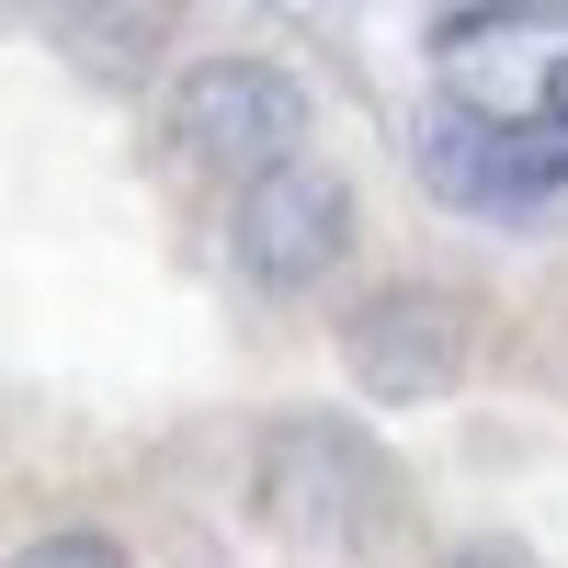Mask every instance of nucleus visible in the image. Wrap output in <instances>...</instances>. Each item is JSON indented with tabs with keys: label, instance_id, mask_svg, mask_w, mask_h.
<instances>
[{
	"label": "nucleus",
	"instance_id": "nucleus-5",
	"mask_svg": "<svg viewBox=\"0 0 568 568\" xmlns=\"http://www.w3.org/2000/svg\"><path fill=\"white\" fill-rule=\"evenodd\" d=\"M353 251V182L329 160H296L251 182L240 205H227V262H240V284H262V296H307V284H329V262Z\"/></svg>",
	"mask_w": 568,
	"mask_h": 568
},
{
	"label": "nucleus",
	"instance_id": "nucleus-2",
	"mask_svg": "<svg viewBox=\"0 0 568 568\" xmlns=\"http://www.w3.org/2000/svg\"><path fill=\"white\" fill-rule=\"evenodd\" d=\"M171 160L182 171H216V182H273L307 160V80L273 69V58H205L182 69L171 91Z\"/></svg>",
	"mask_w": 568,
	"mask_h": 568
},
{
	"label": "nucleus",
	"instance_id": "nucleus-1",
	"mask_svg": "<svg viewBox=\"0 0 568 568\" xmlns=\"http://www.w3.org/2000/svg\"><path fill=\"white\" fill-rule=\"evenodd\" d=\"M251 500L273 511L284 535H307V546H387L398 535V511H409V478H398V455L353 433V420H273L262 455H251Z\"/></svg>",
	"mask_w": 568,
	"mask_h": 568
},
{
	"label": "nucleus",
	"instance_id": "nucleus-4",
	"mask_svg": "<svg viewBox=\"0 0 568 568\" xmlns=\"http://www.w3.org/2000/svg\"><path fill=\"white\" fill-rule=\"evenodd\" d=\"M466 353H478V318H466L455 284H375V296L342 318V364H353V387L364 398H387V409H420V398H455V375Z\"/></svg>",
	"mask_w": 568,
	"mask_h": 568
},
{
	"label": "nucleus",
	"instance_id": "nucleus-3",
	"mask_svg": "<svg viewBox=\"0 0 568 568\" xmlns=\"http://www.w3.org/2000/svg\"><path fill=\"white\" fill-rule=\"evenodd\" d=\"M409 160L455 216H546L568 194V136L557 125H511V114H466V103L420 114Z\"/></svg>",
	"mask_w": 568,
	"mask_h": 568
},
{
	"label": "nucleus",
	"instance_id": "nucleus-6",
	"mask_svg": "<svg viewBox=\"0 0 568 568\" xmlns=\"http://www.w3.org/2000/svg\"><path fill=\"white\" fill-rule=\"evenodd\" d=\"M12 568H125V557H114L103 535H45V546H23Z\"/></svg>",
	"mask_w": 568,
	"mask_h": 568
},
{
	"label": "nucleus",
	"instance_id": "nucleus-7",
	"mask_svg": "<svg viewBox=\"0 0 568 568\" xmlns=\"http://www.w3.org/2000/svg\"><path fill=\"white\" fill-rule=\"evenodd\" d=\"M444 568H535V557H524V546H455Z\"/></svg>",
	"mask_w": 568,
	"mask_h": 568
}]
</instances>
